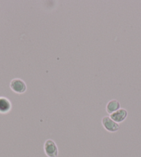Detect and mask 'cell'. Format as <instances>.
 I'll use <instances>...</instances> for the list:
<instances>
[{"label": "cell", "mask_w": 141, "mask_h": 157, "mask_svg": "<svg viewBox=\"0 0 141 157\" xmlns=\"http://www.w3.org/2000/svg\"><path fill=\"white\" fill-rule=\"evenodd\" d=\"M12 109V104L9 99L6 97H0V113L6 114Z\"/></svg>", "instance_id": "5"}, {"label": "cell", "mask_w": 141, "mask_h": 157, "mask_svg": "<svg viewBox=\"0 0 141 157\" xmlns=\"http://www.w3.org/2000/svg\"><path fill=\"white\" fill-rule=\"evenodd\" d=\"M10 88L15 93L21 94L25 93L27 89V86L23 80L20 78H15L10 81Z\"/></svg>", "instance_id": "2"}, {"label": "cell", "mask_w": 141, "mask_h": 157, "mask_svg": "<svg viewBox=\"0 0 141 157\" xmlns=\"http://www.w3.org/2000/svg\"><path fill=\"white\" fill-rule=\"evenodd\" d=\"M128 115V112L125 109L123 108H120L118 110L116 111L114 113L110 114L109 117L112 119L113 121H114L116 123H120L125 120Z\"/></svg>", "instance_id": "4"}, {"label": "cell", "mask_w": 141, "mask_h": 157, "mask_svg": "<svg viewBox=\"0 0 141 157\" xmlns=\"http://www.w3.org/2000/svg\"><path fill=\"white\" fill-rule=\"evenodd\" d=\"M119 109H120V103L117 100L115 99L108 102L107 106H106V111L109 114H112Z\"/></svg>", "instance_id": "6"}, {"label": "cell", "mask_w": 141, "mask_h": 157, "mask_svg": "<svg viewBox=\"0 0 141 157\" xmlns=\"http://www.w3.org/2000/svg\"><path fill=\"white\" fill-rule=\"evenodd\" d=\"M44 151L48 157H57L59 153L58 146L52 139H48L44 142Z\"/></svg>", "instance_id": "1"}, {"label": "cell", "mask_w": 141, "mask_h": 157, "mask_svg": "<svg viewBox=\"0 0 141 157\" xmlns=\"http://www.w3.org/2000/svg\"><path fill=\"white\" fill-rule=\"evenodd\" d=\"M102 124L106 130L109 132H116L119 128L120 125L119 124L116 123L114 121H113L109 116H105L102 119Z\"/></svg>", "instance_id": "3"}]
</instances>
